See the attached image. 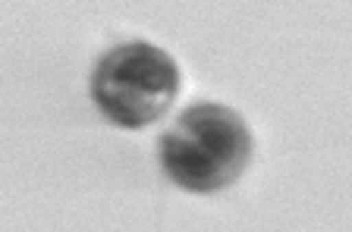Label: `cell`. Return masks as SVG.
I'll return each instance as SVG.
<instances>
[{
    "label": "cell",
    "instance_id": "obj_1",
    "mask_svg": "<svg viewBox=\"0 0 352 232\" xmlns=\"http://www.w3.org/2000/svg\"><path fill=\"white\" fill-rule=\"evenodd\" d=\"M157 160L179 189L211 195L233 185L249 167L252 132L233 107L198 101L161 135Z\"/></svg>",
    "mask_w": 352,
    "mask_h": 232
},
{
    "label": "cell",
    "instance_id": "obj_2",
    "mask_svg": "<svg viewBox=\"0 0 352 232\" xmlns=\"http://www.w3.org/2000/svg\"><path fill=\"white\" fill-rule=\"evenodd\" d=\"M179 66L151 41H126L101 54L91 76V101L120 129L157 123L179 95Z\"/></svg>",
    "mask_w": 352,
    "mask_h": 232
}]
</instances>
